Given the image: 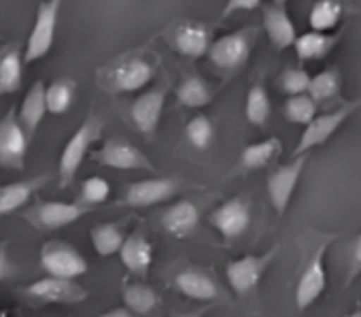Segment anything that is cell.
<instances>
[{
    "label": "cell",
    "instance_id": "obj_1",
    "mask_svg": "<svg viewBox=\"0 0 361 317\" xmlns=\"http://www.w3.org/2000/svg\"><path fill=\"white\" fill-rule=\"evenodd\" d=\"M338 239L336 232H314L310 230L304 239L302 249V268L295 283V306L298 311H306L312 306L327 285L325 273V253L329 245Z\"/></svg>",
    "mask_w": 361,
    "mask_h": 317
},
{
    "label": "cell",
    "instance_id": "obj_2",
    "mask_svg": "<svg viewBox=\"0 0 361 317\" xmlns=\"http://www.w3.org/2000/svg\"><path fill=\"white\" fill-rule=\"evenodd\" d=\"M155 73V64L151 58L142 54H128L102 66L98 71L100 85L111 94H130L142 90Z\"/></svg>",
    "mask_w": 361,
    "mask_h": 317
},
{
    "label": "cell",
    "instance_id": "obj_3",
    "mask_svg": "<svg viewBox=\"0 0 361 317\" xmlns=\"http://www.w3.org/2000/svg\"><path fill=\"white\" fill-rule=\"evenodd\" d=\"M100 128H102L100 119H96L92 115L66 140V145H64V149L60 153V165H58V175H60V186L62 188L68 186L75 179V175L79 173L92 143L100 136Z\"/></svg>",
    "mask_w": 361,
    "mask_h": 317
},
{
    "label": "cell",
    "instance_id": "obj_4",
    "mask_svg": "<svg viewBox=\"0 0 361 317\" xmlns=\"http://www.w3.org/2000/svg\"><path fill=\"white\" fill-rule=\"evenodd\" d=\"M255 39H257V30L255 28H243V30L230 32V35L213 41L207 56L211 58V62L217 68H221V71H236V68H240L249 60Z\"/></svg>",
    "mask_w": 361,
    "mask_h": 317
},
{
    "label": "cell",
    "instance_id": "obj_5",
    "mask_svg": "<svg viewBox=\"0 0 361 317\" xmlns=\"http://www.w3.org/2000/svg\"><path fill=\"white\" fill-rule=\"evenodd\" d=\"M64 0H45V3L39 5L37 11V20L35 26L30 30L28 43H26V54H24V62H37L41 58H45L54 45L56 39V28H58V16L62 9Z\"/></svg>",
    "mask_w": 361,
    "mask_h": 317
},
{
    "label": "cell",
    "instance_id": "obj_6",
    "mask_svg": "<svg viewBox=\"0 0 361 317\" xmlns=\"http://www.w3.org/2000/svg\"><path fill=\"white\" fill-rule=\"evenodd\" d=\"M28 134L22 128L16 107L0 119V169L5 171H24L28 153Z\"/></svg>",
    "mask_w": 361,
    "mask_h": 317
},
{
    "label": "cell",
    "instance_id": "obj_7",
    "mask_svg": "<svg viewBox=\"0 0 361 317\" xmlns=\"http://www.w3.org/2000/svg\"><path fill=\"white\" fill-rule=\"evenodd\" d=\"M359 104L361 102H357V100L355 102H344L342 107H338L334 111H327L323 115H314V119L310 124H306V130L302 132V136L298 140V147L293 149V157L304 155L310 149L321 147L323 143H327L329 136H334V132L353 115V111Z\"/></svg>",
    "mask_w": 361,
    "mask_h": 317
},
{
    "label": "cell",
    "instance_id": "obj_8",
    "mask_svg": "<svg viewBox=\"0 0 361 317\" xmlns=\"http://www.w3.org/2000/svg\"><path fill=\"white\" fill-rule=\"evenodd\" d=\"M41 266L49 277L73 279V281L87 273V260L73 245H66L62 241H51L43 245Z\"/></svg>",
    "mask_w": 361,
    "mask_h": 317
},
{
    "label": "cell",
    "instance_id": "obj_9",
    "mask_svg": "<svg viewBox=\"0 0 361 317\" xmlns=\"http://www.w3.org/2000/svg\"><path fill=\"white\" fill-rule=\"evenodd\" d=\"M166 43L170 49L185 58H202L209 54V47L213 43L211 28L198 22H176L164 32Z\"/></svg>",
    "mask_w": 361,
    "mask_h": 317
},
{
    "label": "cell",
    "instance_id": "obj_10",
    "mask_svg": "<svg viewBox=\"0 0 361 317\" xmlns=\"http://www.w3.org/2000/svg\"><path fill=\"white\" fill-rule=\"evenodd\" d=\"M276 247H272L266 253L259 256H243L238 260H232L226 268V277L228 283L232 285V289L236 294H249L257 287V283L262 281L264 273L268 270V266L272 264V260L276 258Z\"/></svg>",
    "mask_w": 361,
    "mask_h": 317
},
{
    "label": "cell",
    "instance_id": "obj_11",
    "mask_svg": "<svg viewBox=\"0 0 361 317\" xmlns=\"http://www.w3.org/2000/svg\"><path fill=\"white\" fill-rule=\"evenodd\" d=\"M94 160L115 171H153L149 157L123 138H109L94 153Z\"/></svg>",
    "mask_w": 361,
    "mask_h": 317
},
{
    "label": "cell",
    "instance_id": "obj_12",
    "mask_svg": "<svg viewBox=\"0 0 361 317\" xmlns=\"http://www.w3.org/2000/svg\"><path fill=\"white\" fill-rule=\"evenodd\" d=\"M308 162V153L304 155H298L293 160L285 167H279L270 177H268V196H270V203L274 207V211L279 215H285L291 198H293V192L298 188V181L304 173V167Z\"/></svg>",
    "mask_w": 361,
    "mask_h": 317
},
{
    "label": "cell",
    "instance_id": "obj_13",
    "mask_svg": "<svg viewBox=\"0 0 361 317\" xmlns=\"http://www.w3.org/2000/svg\"><path fill=\"white\" fill-rule=\"evenodd\" d=\"M209 224L226 241H234V239L243 237L247 232V228L251 226V207L240 196L230 198V201H226L224 205H219L217 209L211 211Z\"/></svg>",
    "mask_w": 361,
    "mask_h": 317
},
{
    "label": "cell",
    "instance_id": "obj_14",
    "mask_svg": "<svg viewBox=\"0 0 361 317\" xmlns=\"http://www.w3.org/2000/svg\"><path fill=\"white\" fill-rule=\"evenodd\" d=\"M24 294L30 300L39 302H54V304H79L87 298V289H83L73 279H60V277H45L35 283H30Z\"/></svg>",
    "mask_w": 361,
    "mask_h": 317
},
{
    "label": "cell",
    "instance_id": "obj_15",
    "mask_svg": "<svg viewBox=\"0 0 361 317\" xmlns=\"http://www.w3.org/2000/svg\"><path fill=\"white\" fill-rule=\"evenodd\" d=\"M178 192V181L159 177V179H142L128 188L123 205L128 207H153L170 201Z\"/></svg>",
    "mask_w": 361,
    "mask_h": 317
},
{
    "label": "cell",
    "instance_id": "obj_16",
    "mask_svg": "<svg viewBox=\"0 0 361 317\" xmlns=\"http://www.w3.org/2000/svg\"><path fill=\"white\" fill-rule=\"evenodd\" d=\"M92 207L87 205H79V203H43L39 205L30 215L35 220L37 226L45 228V230H58L64 226H71L75 222H79L83 215H87Z\"/></svg>",
    "mask_w": 361,
    "mask_h": 317
},
{
    "label": "cell",
    "instance_id": "obj_17",
    "mask_svg": "<svg viewBox=\"0 0 361 317\" xmlns=\"http://www.w3.org/2000/svg\"><path fill=\"white\" fill-rule=\"evenodd\" d=\"M166 104V90L155 88L138 96L132 104V119L142 134H153L159 126Z\"/></svg>",
    "mask_w": 361,
    "mask_h": 317
},
{
    "label": "cell",
    "instance_id": "obj_18",
    "mask_svg": "<svg viewBox=\"0 0 361 317\" xmlns=\"http://www.w3.org/2000/svg\"><path fill=\"white\" fill-rule=\"evenodd\" d=\"M200 224V209L192 201H178L174 203L164 215L161 226L174 239H188Z\"/></svg>",
    "mask_w": 361,
    "mask_h": 317
},
{
    "label": "cell",
    "instance_id": "obj_19",
    "mask_svg": "<svg viewBox=\"0 0 361 317\" xmlns=\"http://www.w3.org/2000/svg\"><path fill=\"white\" fill-rule=\"evenodd\" d=\"M264 28H266V35L270 39V43L283 52L287 47H293L295 39H298V32H295V26L291 22V18L287 16L285 7L283 5H266L264 7Z\"/></svg>",
    "mask_w": 361,
    "mask_h": 317
},
{
    "label": "cell",
    "instance_id": "obj_20",
    "mask_svg": "<svg viewBox=\"0 0 361 317\" xmlns=\"http://www.w3.org/2000/svg\"><path fill=\"white\" fill-rule=\"evenodd\" d=\"M119 258L130 273H134L138 277H147L151 262H153V245L149 243V239L145 234L134 232L123 239Z\"/></svg>",
    "mask_w": 361,
    "mask_h": 317
},
{
    "label": "cell",
    "instance_id": "obj_21",
    "mask_svg": "<svg viewBox=\"0 0 361 317\" xmlns=\"http://www.w3.org/2000/svg\"><path fill=\"white\" fill-rule=\"evenodd\" d=\"M47 179H49L47 175H41L37 179H26V181H18V184H9V186H0V217L22 209L47 184Z\"/></svg>",
    "mask_w": 361,
    "mask_h": 317
},
{
    "label": "cell",
    "instance_id": "obj_22",
    "mask_svg": "<svg viewBox=\"0 0 361 317\" xmlns=\"http://www.w3.org/2000/svg\"><path fill=\"white\" fill-rule=\"evenodd\" d=\"M176 289L194 300H215L219 296V287L213 277L202 270H180L174 277Z\"/></svg>",
    "mask_w": 361,
    "mask_h": 317
},
{
    "label": "cell",
    "instance_id": "obj_23",
    "mask_svg": "<svg viewBox=\"0 0 361 317\" xmlns=\"http://www.w3.org/2000/svg\"><path fill=\"white\" fill-rule=\"evenodd\" d=\"M47 115V104H45V83L43 81H37L32 83V88L28 90L24 102H22V109H20V124L22 128L26 130L28 138L35 136V132L39 130L43 117Z\"/></svg>",
    "mask_w": 361,
    "mask_h": 317
},
{
    "label": "cell",
    "instance_id": "obj_24",
    "mask_svg": "<svg viewBox=\"0 0 361 317\" xmlns=\"http://www.w3.org/2000/svg\"><path fill=\"white\" fill-rule=\"evenodd\" d=\"M24 79V58L18 47H7L0 52V96L16 94Z\"/></svg>",
    "mask_w": 361,
    "mask_h": 317
},
{
    "label": "cell",
    "instance_id": "obj_25",
    "mask_svg": "<svg viewBox=\"0 0 361 317\" xmlns=\"http://www.w3.org/2000/svg\"><path fill=\"white\" fill-rule=\"evenodd\" d=\"M283 145L276 136L264 138L259 143H251L243 149L240 153V165L245 171H257V169H266L270 162H274L279 153H281Z\"/></svg>",
    "mask_w": 361,
    "mask_h": 317
},
{
    "label": "cell",
    "instance_id": "obj_26",
    "mask_svg": "<svg viewBox=\"0 0 361 317\" xmlns=\"http://www.w3.org/2000/svg\"><path fill=\"white\" fill-rule=\"evenodd\" d=\"M338 39H340V35L331 37V35H325V32H306V35L298 37L295 43H293L295 56L302 62L321 60V58H325L334 49Z\"/></svg>",
    "mask_w": 361,
    "mask_h": 317
},
{
    "label": "cell",
    "instance_id": "obj_27",
    "mask_svg": "<svg viewBox=\"0 0 361 317\" xmlns=\"http://www.w3.org/2000/svg\"><path fill=\"white\" fill-rule=\"evenodd\" d=\"M123 239H126V232L119 222H106V224H98L92 228V245L96 253L102 258L119 253Z\"/></svg>",
    "mask_w": 361,
    "mask_h": 317
},
{
    "label": "cell",
    "instance_id": "obj_28",
    "mask_svg": "<svg viewBox=\"0 0 361 317\" xmlns=\"http://www.w3.org/2000/svg\"><path fill=\"white\" fill-rule=\"evenodd\" d=\"M211 88L198 75H188L176 88V100L188 109H200L211 102Z\"/></svg>",
    "mask_w": 361,
    "mask_h": 317
},
{
    "label": "cell",
    "instance_id": "obj_29",
    "mask_svg": "<svg viewBox=\"0 0 361 317\" xmlns=\"http://www.w3.org/2000/svg\"><path fill=\"white\" fill-rule=\"evenodd\" d=\"M340 73L338 68H325L321 73H317L314 77H310V85H308V96L319 104L329 102L334 98L340 96Z\"/></svg>",
    "mask_w": 361,
    "mask_h": 317
},
{
    "label": "cell",
    "instance_id": "obj_30",
    "mask_svg": "<svg viewBox=\"0 0 361 317\" xmlns=\"http://www.w3.org/2000/svg\"><path fill=\"white\" fill-rule=\"evenodd\" d=\"M75 98V81L71 79H58L49 85H45V104L47 113L51 115H64Z\"/></svg>",
    "mask_w": 361,
    "mask_h": 317
},
{
    "label": "cell",
    "instance_id": "obj_31",
    "mask_svg": "<svg viewBox=\"0 0 361 317\" xmlns=\"http://www.w3.org/2000/svg\"><path fill=\"white\" fill-rule=\"evenodd\" d=\"M340 16H342V7L338 0H317L310 9L308 22L312 32H327L338 26Z\"/></svg>",
    "mask_w": 361,
    "mask_h": 317
},
{
    "label": "cell",
    "instance_id": "obj_32",
    "mask_svg": "<svg viewBox=\"0 0 361 317\" xmlns=\"http://www.w3.org/2000/svg\"><path fill=\"white\" fill-rule=\"evenodd\" d=\"M270 96L266 92V88L262 83H255L249 94H247V102H245V115L247 121L253 126H266V121L270 119Z\"/></svg>",
    "mask_w": 361,
    "mask_h": 317
},
{
    "label": "cell",
    "instance_id": "obj_33",
    "mask_svg": "<svg viewBox=\"0 0 361 317\" xmlns=\"http://www.w3.org/2000/svg\"><path fill=\"white\" fill-rule=\"evenodd\" d=\"M123 302L126 309H130L134 315H147L157 304V294L142 283H132L123 289Z\"/></svg>",
    "mask_w": 361,
    "mask_h": 317
},
{
    "label": "cell",
    "instance_id": "obj_34",
    "mask_svg": "<svg viewBox=\"0 0 361 317\" xmlns=\"http://www.w3.org/2000/svg\"><path fill=\"white\" fill-rule=\"evenodd\" d=\"M285 119L298 126H306L314 119L317 115V102L308 96V94H298V96H289L285 107H283Z\"/></svg>",
    "mask_w": 361,
    "mask_h": 317
},
{
    "label": "cell",
    "instance_id": "obj_35",
    "mask_svg": "<svg viewBox=\"0 0 361 317\" xmlns=\"http://www.w3.org/2000/svg\"><path fill=\"white\" fill-rule=\"evenodd\" d=\"M185 134H188V140H190L196 149L204 151V149H209L211 143H213L215 128H213V121H211L207 115H196L194 119H190V124H188V128H185Z\"/></svg>",
    "mask_w": 361,
    "mask_h": 317
},
{
    "label": "cell",
    "instance_id": "obj_36",
    "mask_svg": "<svg viewBox=\"0 0 361 317\" xmlns=\"http://www.w3.org/2000/svg\"><path fill=\"white\" fill-rule=\"evenodd\" d=\"M111 196V186L104 177H90L83 181L81 186V203L87 205V207H94V205H100V203H106V198Z\"/></svg>",
    "mask_w": 361,
    "mask_h": 317
},
{
    "label": "cell",
    "instance_id": "obj_37",
    "mask_svg": "<svg viewBox=\"0 0 361 317\" xmlns=\"http://www.w3.org/2000/svg\"><path fill=\"white\" fill-rule=\"evenodd\" d=\"M310 85V75L304 68H287L279 77V88L287 96H298V94H308Z\"/></svg>",
    "mask_w": 361,
    "mask_h": 317
},
{
    "label": "cell",
    "instance_id": "obj_38",
    "mask_svg": "<svg viewBox=\"0 0 361 317\" xmlns=\"http://www.w3.org/2000/svg\"><path fill=\"white\" fill-rule=\"evenodd\" d=\"M361 275V232L355 237L353 247H350V258H348V275H346V283L350 285L357 277Z\"/></svg>",
    "mask_w": 361,
    "mask_h": 317
},
{
    "label": "cell",
    "instance_id": "obj_39",
    "mask_svg": "<svg viewBox=\"0 0 361 317\" xmlns=\"http://www.w3.org/2000/svg\"><path fill=\"white\" fill-rule=\"evenodd\" d=\"M259 5H262V0H228L221 11V20H228L230 16H234L238 11H253Z\"/></svg>",
    "mask_w": 361,
    "mask_h": 317
},
{
    "label": "cell",
    "instance_id": "obj_40",
    "mask_svg": "<svg viewBox=\"0 0 361 317\" xmlns=\"http://www.w3.org/2000/svg\"><path fill=\"white\" fill-rule=\"evenodd\" d=\"M100 317H138V315H134L130 309H126V306H117V309H111V311H106V313H102Z\"/></svg>",
    "mask_w": 361,
    "mask_h": 317
},
{
    "label": "cell",
    "instance_id": "obj_41",
    "mask_svg": "<svg viewBox=\"0 0 361 317\" xmlns=\"http://www.w3.org/2000/svg\"><path fill=\"white\" fill-rule=\"evenodd\" d=\"M7 266H9V262H7V249H5L3 243H0V279L7 275Z\"/></svg>",
    "mask_w": 361,
    "mask_h": 317
},
{
    "label": "cell",
    "instance_id": "obj_42",
    "mask_svg": "<svg viewBox=\"0 0 361 317\" xmlns=\"http://www.w3.org/2000/svg\"><path fill=\"white\" fill-rule=\"evenodd\" d=\"M342 317H361V302H357V306L350 311V313H346V315H342Z\"/></svg>",
    "mask_w": 361,
    "mask_h": 317
},
{
    "label": "cell",
    "instance_id": "obj_43",
    "mask_svg": "<svg viewBox=\"0 0 361 317\" xmlns=\"http://www.w3.org/2000/svg\"><path fill=\"white\" fill-rule=\"evenodd\" d=\"M176 317H202V313H183V315H176Z\"/></svg>",
    "mask_w": 361,
    "mask_h": 317
},
{
    "label": "cell",
    "instance_id": "obj_44",
    "mask_svg": "<svg viewBox=\"0 0 361 317\" xmlns=\"http://www.w3.org/2000/svg\"><path fill=\"white\" fill-rule=\"evenodd\" d=\"M272 3H276V5H285V3H289V0H272Z\"/></svg>",
    "mask_w": 361,
    "mask_h": 317
}]
</instances>
